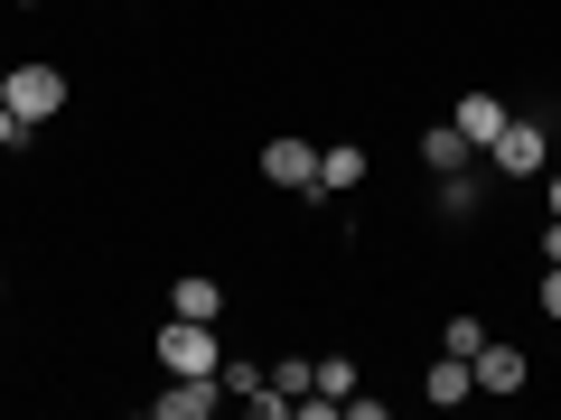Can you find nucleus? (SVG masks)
Segmentation results:
<instances>
[{
	"label": "nucleus",
	"mask_w": 561,
	"mask_h": 420,
	"mask_svg": "<svg viewBox=\"0 0 561 420\" xmlns=\"http://www.w3.org/2000/svg\"><path fill=\"white\" fill-rule=\"evenodd\" d=\"M216 318H179L169 308V327H160V374H216Z\"/></svg>",
	"instance_id": "nucleus-1"
},
{
	"label": "nucleus",
	"mask_w": 561,
	"mask_h": 420,
	"mask_svg": "<svg viewBox=\"0 0 561 420\" xmlns=\"http://www.w3.org/2000/svg\"><path fill=\"white\" fill-rule=\"evenodd\" d=\"M486 168H496V178H542V168H552V131H542V121H505V131L486 140Z\"/></svg>",
	"instance_id": "nucleus-2"
},
{
	"label": "nucleus",
	"mask_w": 561,
	"mask_h": 420,
	"mask_svg": "<svg viewBox=\"0 0 561 420\" xmlns=\"http://www.w3.org/2000/svg\"><path fill=\"white\" fill-rule=\"evenodd\" d=\"M0 103L38 131V121H57V103H66V75L57 66H10V84H0Z\"/></svg>",
	"instance_id": "nucleus-3"
},
{
	"label": "nucleus",
	"mask_w": 561,
	"mask_h": 420,
	"mask_svg": "<svg viewBox=\"0 0 561 420\" xmlns=\"http://www.w3.org/2000/svg\"><path fill=\"white\" fill-rule=\"evenodd\" d=\"M262 178L272 187H290V197H319V150H309V140H262Z\"/></svg>",
	"instance_id": "nucleus-4"
},
{
	"label": "nucleus",
	"mask_w": 561,
	"mask_h": 420,
	"mask_svg": "<svg viewBox=\"0 0 561 420\" xmlns=\"http://www.w3.org/2000/svg\"><path fill=\"white\" fill-rule=\"evenodd\" d=\"M216 374H169V393H150V411H160V420H206V411H216Z\"/></svg>",
	"instance_id": "nucleus-5"
},
{
	"label": "nucleus",
	"mask_w": 561,
	"mask_h": 420,
	"mask_svg": "<svg viewBox=\"0 0 561 420\" xmlns=\"http://www.w3.org/2000/svg\"><path fill=\"white\" fill-rule=\"evenodd\" d=\"M478 160V140L459 131V121H431V131H421V168H431V178H449V168H468Z\"/></svg>",
	"instance_id": "nucleus-6"
},
{
	"label": "nucleus",
	"mask_w": 561,
	"mask_h": 420,
	"mask_svg": "<svg viewBox=\"0 0 561 420\" xmlns=\"http://www.w3.org/2000/svg\"><path fill=\"white\" fill-rule=\"evenodd\" d=\"M468 374H478V393H524V355H515V346H496V337L468 355Z\"/></svg>",
	"instance_id": "nucleus-7"
},
{
	"label": "nucleus",
	"mask_w": 561,
	"mask_h": 420,
	"mask_svg": "<svg viewBox=\"0 0 561 420\" xmlns=\"http://www.w3.org/2000/svg\"><path fill=\"white\" fill-rule=\"evenodd\" d=\"M346 187H365V140H337V150H319V197H346Z\"/></svg>",
	"instance_id": "nucleus-8"
},
{
	"label": "nucleus",
	"mask_w": 561,
	"mask_h": 420,
	"mask_svg": "<svg viewBox=\"0 0 561 420\" xmlns=\"http://www.w3.org/2000/svg\"><path fill=\"white\" fill-rule=\"evenodd\" d=\"M421 393L440 401V411H449V401H478V374H468V355H449V346H440V364L421 374Z\"/></svg>",
	"instance_id": "nucleus-9"
},
{
	"label": "nucleus",
	"mask_w": 561,
	"mask_h": 420,
	"mask_svg": "<svg viewBox=\"0 0 561 420\" xmlns=\"http://www.w3.org/2000/svg\"><path fill=\"white\" fill-rule=\"evenodd\" d=\"M449 121H459V131H468V140L486 150V140L505 131V103H496V94H459V103H449Z\"/></svg>",
	"instance_id": "nucleus-10"
},
{
	"label": "nucleus",
	"mask_w": 561,
	"mask_h": 420,
	"mask_svg": "<svg viewBox=\"0 0 561 420\" xmlns=\"http://www.w3.org/2000/svg\"><path fill=\"white\" fill-rule=\"evenodd\" d=\"M169 308H179V318H225V290H216L206 271H187L179 290H169Z\"/></svg>",
	"instance_id": "nucleus-11"
},
{
	"label": "nucleus",
	"mask_w": 561,
	"mask_h": 420,
	"mask_svg": "<svg viewBox=\"0 0 561 420\" xmlns=\"http://www.w3.org/2000/svg\"><path fill=\"white\" fill-rule=\"evenodd\" d=\"M262 383H272V393L290 401V411H300V393H309V383H319V364H300V355H290V364H280V374H262Z\"/></svg>",
	"instance_id": "nucleus-12"
},
{
	"label": "nucleus",
	"mask_w": 561,
	"mask_h": 420,
	"mask_svg": "<svg viewBox=\"0 0 561 420\" xmlns=\"http://www.w3.org/2000/svg\"><path fill=\"white\" fill-rule=\"evenodd\" d=\"M440 346H449V355H478V346H486V318H440Z\"/></svg>",
	"instance_id": "nucleus-13"
},
{
	"label": "nucleus",
	"mask_w": 561,
	"mask_h": 420,
	"mask_svg": "<svg viewBox=\"0 0 561 420\" xmlns=\"http://www.w3.org/2000/svg\"><path fill=\"white\" fill-rule=\"evenodd\" d=\"M319 393H337V401H346V393H356V364H346V355H328V364H319Z\"/></svg>",
	"instance_id": "nucleus-14"
},
{
	"label": "nucleus",
	"mask_w": 561,
	"mask_h": 420,
	"mask_svg": "<svg viewBox=\"0 0 561 420\" xmlns=\"http://www.w3.org/2000/svg\"><path fill=\"white\" fill-rule=\"evenodd\" d=\"M534 300H542V318H561V261H542V290H534Z\"/></svg>",
	"instance_id": "nucleus-15"
},
{
	"label": "nucleus",
	"mask_w": 561,
	"mask_h": 420,
	"mask_svg": "<svg viewBox=\"0 0 561 420\" xmlns=\"http://www.w3.org/2000/svg\"><path fill=\"white\" fill-rule=\"evenodd\" d=\"M20 140H28V121L10 113V103H0V150H20Z\"/></svg>",
	"instance_id": "nucleus-16"
},
{
	"label": "nucleus",
	"mask_w": 561,
	"mask_h": 420,
	"mask_svg": "<svg viewBox=\"0 0 561 420\" xmlns=\"http://www.w3.org/2000/svg\"><path fill=\"white\" fill-rule=\"evenodd\" d=\"M542 197H552V215H561V168H542Z\"/></svg>",
	"instance_id": "nucleus-17"
},
{
	"label": "nucleus",
	"mask_w": 561,
	"mask_h": 420,
	"mask_svg": "<svg viewBox=\"0 0 561 420\" xmlns=\"http://www.w3.org/2000/svg\"><path fill=\"white\" fill-rule=\"evenodd\" d=\"M0 300H10V280H0Z\"/></svg>",
	"instance_id": "nucleus-18"
},
{
	"label": "nucleus",
	"mask_w": 561,
	"mask_h": 420,
	"mask_svg": "<svg viewBox=\"0 0 561 420\" xmlns=\"http://www.w3.org/2000/svg\"><path fill=\"white\" fill-rule=\"evenodd\" d=\"M0 84H10V66H0Z\"/></svg>",
	"instance_id": "nucleus-19"
}]
</instances>
